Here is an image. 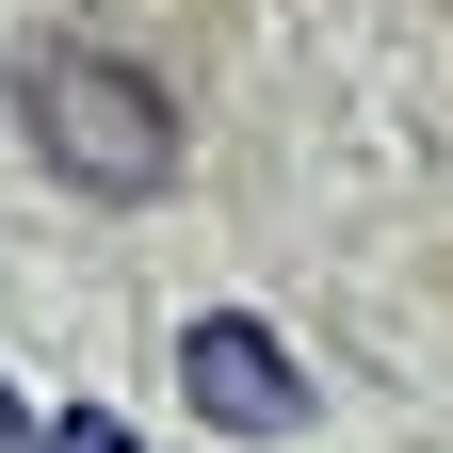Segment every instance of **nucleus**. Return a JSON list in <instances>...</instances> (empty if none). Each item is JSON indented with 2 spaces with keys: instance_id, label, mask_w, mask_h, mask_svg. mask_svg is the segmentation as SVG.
Returning <instances> with one entry per match:
<instances>
[{
  "instance_id": "nucleus-1",
  "label": "nucleus",
  "mask_w": 453,
  "mask_h": 453,
  "mask_svg": "<svg viewBox=\"0 0 453 453\" xmlns=\"http://www.w3.org/2000/svg\"><path fill=\"white\" fill-rule=\"evenodd\" d=\"M17 130H33V162L65 195H97V211H146V195H179V81L162 65H130L113 33H33L17 49Z\"/></svg>"
},
{
  "instance_id": "nucleus-2",
  "label": "nucleus",
  "mask_w": 453,
  "mask_h": 453,
  "mask_svg": "<svg viewBox=\"0 0 453 453\" xmlns=\"http://www.w3.org/2000/svg\"><path fill=\"white\" fill-rule=\"evenodd\" d=\"M179 405L211 437H308V372H292V340L259 308H195L179 324Z\"/></svg>"
},
{
  "instance_id": "nucleus-3",
  "label": "nucleus",
  "mask_w": 453,
  "mask_h": 453,
  "mask_svg": "<svg viewBox=\"0 0 453 453\" xmlns=\"http://www.w3.org/2000/svg\"><path fill=\"white\" fill-rule=\"evenodd\" d=\"M49 453H130V437H113V421H65V437H49Z\"/></svg>"
}]
</instances>
